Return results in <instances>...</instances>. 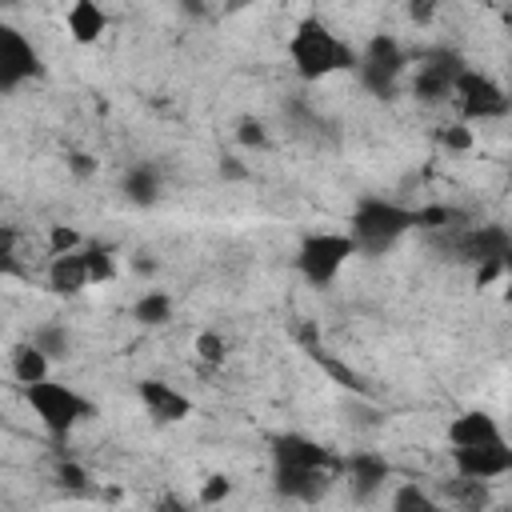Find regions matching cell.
Returning <instances> with one entry per match:
<instances>
[{"label":"cell","mask_w":512,"mask_h":512,"mask_svg":"<svg viewBox=\"0 0 512 512\" xmlns=\"http://www.w3.org/2000/svg\"><path fill=\"white\" fill-rule=\"evenodd\" d=\"M444 440H448V448H480V444L504 440V428H500V420H496L492 412L468 408V412H460V416L448 420Z\"/></svg>","instance_id":"9a60e30c"},{"label":"cell","mask_w":512,"mask_h":512,"mask_svg":"<svg viewBox=\"0 0 512 512\" xmlns=\"http://www.w3.org/2000/svg\"><path fill=\"white\" fill-rule=\"evenodd\" d=\"M452 220H456V212L444 208V204H436V208H416V228H448Z\"/></svg>","instance_id":"4dcf8cb0"},{"label":"cell","mask_w":512,"mask_h":512,"mask_svg":"<svg viewBox=\"0 0 512 512\" xmlns=\"http://www.w3.org/2000/svg\"><path fill=\"white\" fill-rule=\"evenodd\" d=\"M508 268H500V264H480L476 268V288H484V284H492V280H500Z\"/></svg>","instance_id":"e575fe53"},{"label":"cell","mask_w":512,"mask_h":512,"mask_svg":"<svg viewBox=\"0 0 512 512\" xmlns=\"http://www.w3.org/2000/svg\"><path fill=\"white\" fill-rule=\"evenodd\" d=\"M192 352H196V356H200L208 368H224V360H228V340H224V332L204 328V332H196Z\"/></svg>","instance_id":"cb8c5ba5"},{"label":"cell","mask_w":512,"mask_h":512,"mask_svg":"<svg viewBox=\"0 0 512 512\" xmlns=\"http://www.w3.org/2000/svg\"><path fill=\"white\" fill-rule=\"evenodd\" d=\"M220 176H244V168L232 164V160H224V164H220Z\"/></svg>","instance_id":"8d00e7d4"},{"label":"cell","mask_w":512,"mask_h":512,"mask_svg":"<svg viewBox=\"0 0 512 512\" xmlns=\"http://www.w3.org/2000/svg\"><path fill=\"white\" fill-rule=\"evenodd\" d=\"M452 100H456L464 124H476V120L484 124V120H500V116L512 112V100H508L504 84H500L496 76L480 72V68H468V64H464V72L456 76Z\"/></svg>","instance_id":"8992f818"},{"label":"cell","mask_w":512,"mask_h":512,"mask_svg":"<svg viewBox=\"0 0 512 512\" xmlns=\"http://www.w3.org/2000/svg\"><path fill=\"white\" fill-rule=\"evenodd\" d=\"M136 396L144 404V412L156 420V424H184L192 416V396L180 392L176 384L168 380H156V376H144L136 384Z\"/></svg>","instance_id":"7c38bea8"},{"label":"cell","mask_w":512,"mask_h":512,"mask_svg":"<svg viewBox=\"0 0 512 512\" xmlns=\"http://www.w3.org/2000/svg\"><path fill=\"white\" fill-rule=\"evenodd\" d=\"M456 248V260H468V264H500L512 272V228L504 224H468L456 232L452 240Z\"/></svg>","instance_id":"ba28073f"},{"label":"cell","mask_w":512,"mask_h":512,"mask_svg":"<svg viewBox=\"0 0 512 512\" xmlns=\"http://www.w3.org/2000/svg\"><path fill=\"white\" fill-rule=\"evenodd\" d=\"M132 320H136L140 328H160V324H168V320H172V296L160 292V288L136 296V304H132Z\"/></svg>","instance_id":"44dd1931"},{"label":"cell","mask_w":512,"mask_h":512,"mask_svg":"<svg viewBox=\"0 0 512 512\" xmlns=\"http://www.w3.org/2000/svg\"><path fill=\"white\" fill-rule=\"evenodd\" d=\"M232 492H236V480H232L228 472H212V476H204V484H200V504H204V508H216V504H224Z\"/></svg>","instance_id":"83f0119b"},{"label":"cell","mask_w":512,"mask_h":512,"mask_svg":"<svg viewBox=\"0 0 512 512\" xmlns=\"http://www.w3.org/2000/svg\"><path fill=\"white\" fill-rule=\"evenodd\" d=\"M48 368H52V360H48L32 340H24V344H16V348H12V376H16V384H20V388H32V384L52 380V376H48Z\"/></svg>","instance_id":"d6986e66"},{"label":"cell","mask_w":512,"mask_h":512,"mask_svg":"<svg viewBox=\"0 0 512 512\" xmlns=\"http://www.w3.org/2000/svg\"><path fill=\"white\" fill-rule=\"evenodd\" d=\"M388 512H444V504L416 480H404L392 488V500H388Z\"/></svg>","instance_id":"ffe728a7"},{"label":"cell","mask_w":512,"mask_h":512,"mask_svg":"<svg viewBox=\"0 0 512 512\" xmlns=\"http://www.w3.org/2000/svg\"><path fill=\"white\" fill-rule=\"evenodd\" d=\"M84 256H88V276H92V284H108V280H116L120 264H116V252H112L108 244H88Z\"/></svg>","instance_id":"d4e9b609"},{"label":"cell","mask_w":512,"mask_h":512,"mask_svg":"<svg viewBox=\"0 0 512 512\" xmlns=\"http://www.w3.org/2000/svg\"><path fill=\"white\" fill-rule=\"evenodd\" d=\"M0 272H16V228L0 224Z\"/></svg>","instance_id":"d6a6232c"},{"label":"cell","mask_w":512,"mask_h":512,"mask_svg":"<svg viewBox=\"0 0 512 512\" xmlns=\"http://www.w3.org/2000/svg\"><path fill=\"white\" fill-rule=\"evenodd\" d=\"M452 452V468L456 476L464 480H500L512 472V444L508 440H496V444H480V448H448Z\"/></svg>","instance_id":"9c48e42d"},{"label":"cell","mask_w":512,"mask_h":512,"mask_svg":"<svg viewBox=\"0 0 512 512\" xmlns=\"http://www.w3.org/2000/svg\"><path fill=\"white\" fill-rule=\"evenodd\" d=\"M24 400L36 412V420L44 424V432L48 436H60V440L72 436V428H80L84 420L96 416V404L84 392H76L72 384H64V380L32 384V388H24Z\"/></svg>","instance_id":"3957f363"},{"label":"cell","mask_w":512,"mask_h":512,"mask_svg":"<svg viewBox=\"0 0 512 512\" xmlns=\"http://www.w3.org/2000/svg\"><path fill=\"white\" fill-rule=\"evenodd\" d=\"M44 280H48V292H56V296H80L84 288H92L84 248L80 252H68V256H52Z\"/></svg>","instance_id":"2e32d148"},{"label":"cell","mask_w":512,"mask_h":512,"mask_svg":"<svg viewBox=\"0 0 512 512\" xmlns=\"http://www.w3.org/2000/svg\"><path fill=\"white\" fill-rule=\"evenodd\" d=\"M64 28L76 44H96L108 32V12L96 0H76L64 8Z\"/></svg>","instance_id":"e0dca14e"},{"label":"cell","mask_w":512,"mask_h":512,"mask_svg":"<svg viewBox=\"0 0 512 512\" xmlns=\"http://www.w3.org/2000/svg\"><path fill=\"white\" fill-rule=\"evenodd\" d=\"M56 484L64 492H72V496H88L92 492V476H88V468L80 460H60L56 464Z\"/></svg>","instance_id":"484cf974"},{"label":"cell","mask_w":512,"mask_h":512,"mask_svg":"<svg viewBox=\"0 0 512 512\" xmlns=\"http://www.w3.org/2000/svg\"><path fill=\"white\" fill-rule=\"evenodd\" d=\"M64 164H68V172H72V176H80V180L96 176V168H100V164H96V156H92V152H80V148H72V152L64 156Z\"/></svg>","instance_id":"1f68e13d"},{"label":"cell","mask_w":512,"mask_h":512,"mask_svg":"<svg viewBox=\"0 0 512 512\" xmlns=\"http://www.w3.org/2000/svg\"><path fill=\"white\" fill-rule=\"evenodd\" d=\"M412 228H416V208H404V204L384 200V196H360L352 216H348V236L356 240L360 256L388 252Z\"/></svg>","instance_id":"7a4b0ae2"},{"label":"cell","mask_w":512,"mask_h":512,"mask_svg":"<svg viewBox=\"0 0 512 512\" xmlns=\"http://www.w3.org/2000/svg\"><path fill=\"white\" fill-rule=\"evenodd\" d=\"M464 72V60L456 52H436L428 56L416 76H412V96L424 100V104H444L452 100V88H456V76Z\"/></svg>","instance_id":"30bf717a"},{"label":"cell","mask_w":512,"mask_h":512,"mask_svg":"<svg viewBox=\"0 0 512 512\" xmlns=\"http://www.w3.org/2000/svg\"><path fill=\"white\" fill-rule=\"evenodd\" d=\"M44 76V56L40 48L12 24H0V92H16L28 80Z\"/></svg>","instance_id":"52a82bcc"},{"label":"cell","mask_w":512,"mask_h":512,"mask_svg":"<svg viewBox=\"0 0 512 512\" xmlns=\"http://www.w3.org/2000/svg\"><path fill=\"white\" fill-rule=\"evenodd\" d=\"M444 492H448V500L460 504L464 512H480V508H488V500H492L484 480H464V476H456L452 484H444Z\"/></svg>","instance_id":"603a6c76"},{"label":"cell","mask_w":512,"mask_h":512,"mask_svg":"<svg viewBox=\"0 0 512 512\" xmlns=\"http://www.w3.org/2000/svg\"><path fill=\"white\" fill-rule=\"evenodd\" d=\"M44 244H48V256H68V252L88 248V244H84V236H80L72 224H48Z\"/></svg>","instance_id":"4316f807"},{"label":"cell","mask_w":512,"mask_h":512,"mask_svg":"<svg viewBox=\"0 0 512 512\" xmlns=\"http://www.w3.org/2000/svg\"><path fill=\"white\" fill-rule=\"evenodd\" d=\"M408 16H412L416 24H424V20H432V16H436V8H432V4H408Z\"/></svg>","instance_id":"d590c367"},{"label":"cell","mask_w":512,"mask_h":512,"mask_svg":"<svg viewBox=\"0 0 512 512\" xmlns=\"http://www.w3.org/2000/svg\"><path fill=\"white\" fill-rule=\"evenodd\" d=\"M152 512H192V508H188L176 492H164V496H156V500H152Z\"/></svg>","instance_id":"836d02e7"},{"label":"cell","mask_w":512,"mask_h":512,"mask_svg":"<svg viewBox=\"0 0 512 512\" xmlns=\"http://www.w3.org/2000/svg\"><path fill=\"white\" fill-rule=\"evenodd\" d=\"M120 188H124L128 204H136V208H152V204L160 200V172H156V164H132V168L124 172Z\"/></svg>","instance_id":"ac0fdd59"},{"label":"cell","mask_w":512,"mask_h":512,"mask_svg":"<svg viewBox=\"0 0 512 512\" xmlns=\"http://www.w3.org/2000/svg\"><path fill=\"white\" fill-rule=\"evenodd\" d=\"M352 256H360V252H356V240L348 232H308L296 248V272L312 288H324L340 276V268Z\"/></svg>","instance_id":"277c9868"},{"label":"cell","mask_w":512,"mask_h":512,"mask_svg":"<svg viewBox=\"0 0 512 512\" xmlns=\"http://www.w3.org/2000/svg\"><path fill=\"white\" fill-rule=\"evenodd\" d=\"M288 60H292V72H296L300 80L316 84V80H328L332 72L356 68V64H360V52H352V48L332 32L328 20L304 16V20L292 28V36H288Z\"/></svg>","instance_id":"6da1fadb"},{"label":"cell","mask_w":512,"mask_h":512,"mask_svg":"<svg viewBox=\"0 0 512 512\" xmlns=\"http://www.w3.org/2000/svg\"><path fill=\"white\" fill-rule=\"evenodd\" d=\"M404 68H408V56H404L400 40H396L392 32H376V36L360 48L356 76H360V84H364L372 96L392 100V96H396V84H400V76H404Z\"/></svg>","instance_id":"5b68a950"},{"label":"cell","mask_w":512,"mask_h":512,"mask_svg":"<svg viewBox=\"0 0 512 512\" xmlns=\"http://www.w3.org/2000/svg\"><path fill=\"white\" fill-rule=\"evenodd\" d=\"M32 344L48 360H68L72 356V332L64 324H40V328H32Z\"/></svg>","instance_id":"7402d4cb"},{"label":"cell","mask_w":512,"mask_h":512,"mask_svg":"<svg viewBox=\"0 0 512 512\" xmlns=\"http://www.w3.org/2000/svg\"><path fill=\"white\" fill-rule=\"evenodd\" d=\"M344 472H348V488L360 504H368L372 496L384 492V484L392 480V464L384 452H372V448H360L344 460Z\"/></svg>","instance_id":"4fadbf2b"},{"label":"cell","mask_w":512,"mask_h":512,"mask_svg":"<svg viewBox=\"0 0 512 512\" xmlns=\"http://www.w3.org/2000/svg\"><path fill=\"white\" fill-rule=\"evenodd\" d=\"M272 488L292 504H320L332 488V472L324 468H272Z\"/></svg>","instance_id":"5bb4252c"},{"label":"cell","mask_w":512,"mask_h":512,"mask_svg":"<svg viewBox=\"0 0 512 512\" xmlns=\"http://www.w3.org/2000/svg\"><path fill=\"white\" fill-rule=\"evenodd\" d=\"M436 144H440V148H448V152H472L476 136H472V128H468L464 120H456V124L436 128Z\"/></svg>","instance_id":"f1b7e54d"},{"label":"cell","mask_w":512,"mask_h":512,"mask_svg":"<svg viewBox=\"0 0 512 512\" xmlns=\"http://www.w3.org/2000/svg\"><path fill=\"white\" fill-rule=\"evenodd\" d=\"M268 452H272V468H324V472L336 468V456L320 440H312L304 432H280V436H272L268 440Z\"/></svg>","instance_id":"8fae6325"},{"label":"cell","mask_w":512,"mask_h":512,"mask_svg":"<svg viewBox=\"0 0 512 512\" xmlns=\"http://www.w3.org/2000/svg\"><path fill=\"white\" fill-rule=\"evenodd\" d=\"M236 144H240V148H268V128H264V120L240 116V120H236Z\"/></svg>","instance_id":"f546056e"}]
</instances>
